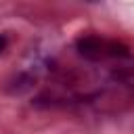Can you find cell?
Here are the masks:
<instances>
[{
  "label": "cell",
  "instance_id": "6da1fadb",
  "mask_svg": "<svg viewBox=\"0 0 134 134\" xmlns=\"http://www.w3.org/2000/svg\"><path fill=\"white\" fill-rule=\"evenodd\" d=\"M4 44H6V38H4V36H0V50L4 48Z\"/></svg>",
  "mask_w": 134,
  "mask_h": 134
}]
</instances>
